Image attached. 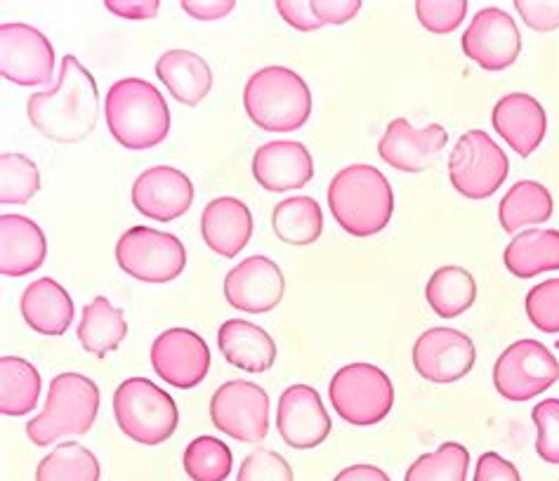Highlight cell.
Segmentation results:
<instances>
[{"mask_svg": "<svg viewBox=\"0 0 559 481\" xmlns=\"http://www.w3.org/2000/svg\"><path fill=\"white\" fill-rule=\"evenodd\" d=\"M473 481H522V474L514 468V462L496 454V450H489V454L479 456Z\"/></svg>", "mask_w": 559, "mask_h": 481, "instance_id": "cell-43", "label": "cell"}, {"mask_svg": "<svg viewBox=\"0 0 559 481\" xmlns=\"http://www.w3.org/2000/svg\"><path fill=\"white\" fill-rule=\"evenodd\" d=\"M99 477L97 456L76 442L57 444L36 468V481H99Z\"/></svg>", "mask_w": 559, "mask_h": 481, "instance_id": "cell-33", "label": "cell"}, {"mask_svg": "<svg viewBox=\"0 0 559 481\" xmlns=\"http://www.w3.org/2000/svg\"><path fill=\"white\" fill-rule=\"evenodd\" d=\"M119 267L144 284L175 281L187 267V251L182 241L152 227H130L116 243Z\"/></svg>", "mask_w": 559, "mask_h": 481, "instance_id": "cell-9", "label": "cell"}, {"mask_svg": "<svg viewBox=\"0 0 559 481\" xmlns=\"http://www.w3.org/2000/svg\"><path fill=\"white\" fill-rule=\"evenodd\" d=\"M514 10L534 32L548 34L559 28V0H514Z\"/></svg>", "mask_w": 559, "mask_h": 481, "instance_id": "cell-41", "label": "cell"}, {"mask_svg": "<svg viewBox=\"0 0 559 481\" xmlns=\"http://www.w3.org/2000/svg\"><path fill=\"white\" fill-rule=\"evenodd\" d=\"M180 8L189 17L201 22H215L219 17H227V14L237 8V3H234V0H182Z\"/></svg>", "mask_w": 559, "mask_h": 481, "instance_id": "cell-45", "label": "cell"}, {"mask_svg": "<svg viewBox=\"0 0 559 481\" xmlns=\"http://www.w3.org/2000/svg\"><path fill=\"white\" fill-rule=\"evenodd\" d=\"M331 428V416L314 387L290 385L282 392L276 406V430L284 444L296 450L317 448L329 440Z\"/></svg>", "mask_w": 559, "mask_h": 481, "instance_id": "cell-16", "label": "cell"}, {"mask_svg": "<svg viewBox=\"0 0 559 481\" xmlns=\"http://www.w3.org/2000/svg\"><path fill=\"white\" fill-rule=\"evenodd\" d=\"M416 14L430 34H451L465 22L467 0H418Z\"/></svg>", "mask_w": 559, "mask_h": 481, "instance_id": "cell-39", "label": "cell"}, {"mask_svg": "<svg viewBox=\"0 0 559 481\" xmlns=\"http://www.w3.org/2000/svg\"><path fill=\"white\" fill-rule=\"evenodd\" d=\"M555 349H559V340H557V342H555Z\"/></svg>", "mask_w": 559, "mask_h": 481, "instance_id": "cell-48", "label": "cell"}, {"mask_svg": "<svg viewBox=\"0 0 559 481\" xmlns=\"http://www.w3.org/2000/svg\"><path fill=\"white\" fill-rule=\"evenodd\" d=\"M0 74L5 81L34 87L55 79V48L36 26L8 22L0 26Z\"/></svg>", "mask_w": 559, "mask_h": 481, "instance_id": "cell-12", "label": "cell"}, {"mask_svg": "<svg viewBox=\"0 0 559 481\" xmlns=\"http://www.w3.org/2000/svg\"><path fill=\"white\" fill-rule=\"evenodd\" d=\"M411 359H414V369L423 381L449 385L463 381L475 369L477 349L463 330L437 326L420 335Z\"/></svg>", "mask_w": 559, "mask_h": 481, "instance_id": "cell-13", "label": "cell"}, {"mask_svg": "<svg viewBox=\"0 0 559 481\" xmlns=\"http://www.w3.org/2000/svg\"><path fill=\"white\" fill-rule=\"evenodd\" d=\"M156 76L170 95L187 107H197L209 97L213 87V71L201 55L191 50H168L156 60Z\"/></svg>", "mask_w": 559, "mask_h": 481, "instance_id": "cell-26", "label": "cell"}, {"mask_svg": "<svg viewBox=\"0 0 559 481\" xmlns=\"http://www.w3.org/2000/svg\"><path fill=\"white\" fill-rule=\"evenodd\" d=\"M496 133L522 158L532 156L548 133V116L540 101L526 93H510L491 111Z\"/></svg>", "mask_w": 559, "mask_h": 481, "instance_id": "cell-21", "label": "cell"}, {"mask_svg": "<svg viewBox=\"0 0 559 481\" xmlns=\"http://www.w3.org/2000/svg\"><path fill=\"white\" fill-rule=\"evenodd\" d=\"M503 262L518 279L559 272V229H526L506 245Z\"/></svg>", "mask_w": 559, "mask_h": 481, "instance_id": "cell-27", "label": "cell"}, {"mask_svg": "<svg viewBox=\"0 0 559 481\" xmlns=\"http://www.w3.org/2000/svg\"><path fill=\"white\" fill-rule=\"evenodd\" d=\"M447 142L444 125L430 123L418 130L408 119H394L378 142V154L394 170L423 172L435 164V156L447 147Z\"/></svg>", "mask_w": 559, "mask_h": 481, "instance_id": "cell-19", "label": "cell"}, {"mask_svg": "<svg viewBox=\"0 0 559 481\" xmlns=\"http://www.w3.org/2000/svg\"><path fill=\"white\" fill-rule=\"evenodd\" d=\"M359 10H361L359 0H312V12L321 22V26L345 24L349 20H355Z\"/></svg>", "mask_w": 559, "mask_h": 481, "instance_id": "cell-44", "label": "cell"}, {"mask_svg": "<svg viewBox=\"0 0 559 481\" xmlns=\"http://www.w3.org/2000/svg\"><path fill=\"white\" fill-rule=\"evenodd\" d=\"M286 279L282 267L264 255H250L225 276V300L234 310L267 314L284 300Z\"/></svg>", "mask_w": 559, "mask_h": 481, "instance_id": "cell-17", "label": "cell"}, {"mask_svg": "<svg viewBox=\"0 0 559 481\" xmlns=\"http://www.w3.org/2000/svg\"><path fill=\"white\" fill-rule=\"evenodd\" d=\"M40 189V170L24 154L0 156V203H28Z\"/></svg>", "mask_w": 559, "mask_h": 481, "instance_id": "cell-36", "label": "cell"}, {"mask_svg": "<svg viewBox=\"0 0 559 481\" xmlns=\"http://www.w3.org/2000/svg\"><path fill=\"white\" fill-rule=\"evenodd\" d=\"M201 237L213 253L237 257L253 237V215L239 199H213L201 213Z\"/></svg>", "mask_w": 559, "mask_h": 481, "instance_id": "cell-22", "label": "cell"}, {"mask_svg": "<svg viewBox=\"0 0 559 481\" xmlns=\"http://www.w3.org/2000/svg\"><path fill=\"white\" fill-rule=\"evenodd\" d=\"M552 211L555 203L548 187H543L534 180H522L500 199L498 220L508 235H518L522 227L548 223L552 217Z\"/></svg>", "mask_w": 559, "mask_h": 481, "instance_id": "cell-29", "label": "cell"}, {"mask_svg": "<svg viewBox=\"0 0 559 481\" xmlns=\"http://www.w3.org/2000/svg\"><path fill=\"white\" fill-rule=\"evenodd\" d=\"M99 413V387L83 373L52 377L43 411L26 422V436L36 446H50L62 436L93 430Z\"/></svg>", "mask_w": 559, "mask_h": 481, "instance_id": "cell-5", "label": "cell"}, {"mask_svg": "<svg viewBox=\"0 0 559 481\" xmlns=\"http://www.w3.org/2000/svg\"><path fill=\"white\" fill-rule=\"evenodd\" d=\"M46 255L48 239L32 217L0 215V274H32L43 267Z\"/></svg>", "mask_w": 559, "mask_h": 481, "instance_id": "cell-23", "label": "cell"}, {"mask_svg": "<svg viewBox=\"0 0 559 481\" xmlns=\"http://www.w3.org/2000/svg\"><path fill=\"white\" fill-rule=\"evenodd\" d=\"M272 229L288 245L317 243L323 231L321 206L312 196L284 199L272 211Z\"/></svg>", "mask_w": 559, "mask_h": 481, "instance_id": "cell-32", "label": "cell"}, {"mask_svg": "<svg viewBox=\"0 0 559 481\" xmlns=\"http://www.w3.org/2000/svg\"><path fill=\"white\" fill-rule=\"evenodd\" d=\"M276 12L282 14V20L296 28V32H319L321 22L312 12V0H276Z\"/></svg>", "mask_w": 559, "mask_h": 481, "instance_id": "cell-42", "label": "cell"}, {"mask_svg": "<svg viewBox=\"0 0 559 481\" xmlns=\"http://www.w3.org/2000/svg\"><path fill=\"white\" fill-rule=\"evenodd\" d=\"M425 300L441 318L461 316L477 300L475 276L459 265L439 267L425 286Z\"/></svg>", "mask_w": 559, "mask_h": 481, "instance_id": "cell-30", "label": "cell"}, {"mask_svg": "<svg viewBox=\"0 0 559 481\" xmlns=\"http://www.w3.org/2000/svg\"><path fill=\"white\" fill-rule=\"evenodd\" d=\"M253 178L267 192H293L314 178V158L302 142L274 140L253 154Z\"/></svg>", "mask_w": 559, "mask_h": 481, "instance_id": "cell-20", "label": "cell"}, {"mask_svg": "<svg viewBox=\"0 0 559 481\" xmlns=\"http://www.w3.org/2000/svg\"><path fill=\"white\" fill-rule=\"evenodd\" d=\"M463 55L484 71H506L518 62L522 36L512 14L500 8H484L463 34Z\"/></svg>", "mask_w": 559, "mask_h": 481, "instance_id": "cell-15", "label": "cell"}, {"mask_svg": "<svg viewBox=\"0 0 559 481\" xmlns=\"http://www.w3.org/2000/svg\"><path fill=\"white\" fill-rule=\"evenodd\" d=\"M105 8L123 20H152L158 14V0H105Z\"/></svg>", "mask_w": 559, "mask_h": 481, "instance_id": "cell-46", "label": "cell"}, {"mask_svg": "<svg viewBox=\"0 0 559 481\" xmlns=\"http://www.w3.org/2000/svg\"><path fill=\"white\" fill-rule=\"evenodd\" d=\"M469 450L459 442L441 444L408 465L404 481H467Z\"/></svg>", "mask_w": 559, "mask_h": 481, "instance_id": "cell-35", "label": "cell"}, {"mask_svg": "<svg viewBox=\"0 0 559 481\" xmlns=\"http://www.w3.org/2000/svg\"><path fill=\"white\" fill-rule=\"evenodd\" d=\"M40 397V373L22 357L0 359V413L22 418L32 413Z\"/></svg>", "mask_w": 559, "mask_h": 481, "instance_id": "cell-31", "label": "cell"}, {"mask_svg": "<svg viewBox=\"0 0 559 481\" xmlns=\"http://www.w3.org/2000/svg\"><path fill=\"white\" fill-rule=\"evenodd\" d=\"M237 481H296L288 460L272 448H255L241 462Z\"/></svg>", "mask_w": 559, "mask_h": 481, "instance_id": "cell-40", "label": "cell"}, {"mask_svg": "<svg viewBox=\"0 0 559 481\" xmlns=\"http://www.w3.org/2000/svg\"><path fill=\"white\" fill-rule=\"evenodd\" d=\"M152 369L178 389L199 387L211 369V349L197 330L168 328L152 345Z\"/></svg>", "mask_w": 559, "mask_h": 481, "instance_id": "cell-14", "label": "cell"}, {"mask_svg": "<svg viewBox=\"0 0 559 481\" xmlns=\"http://www.w3.org/2000/svg\"><path fill=\"white\" fill-rule=\"evenodd\" d=\"M333 411L355 428H371L385 420L394 406L390 375L373 363H347L331 377Z\"/></svg>", "mask_w": 559, "mask_h": 481, "instance_id": "cell-7", "label": "cell"}, {"mask_svg": "<svg viewBox=\"0 0 559 481\" xmlns=\"http://www.w3.org/2000/svg\"><path fill=\"white\" fill-rule=\"evenodd\" d=\"M524 310L538 330L559 333V279L540 281L528 290Z\"/></svg>", "mask_w": 559, "mask_h": 481, "instance_id": "cell-37", "label": "cell"}, {"mask_svg": "<svg viewBox=\"0 0 559 481\" xmlns=\"http://www.w3.org/2000/svg\"><path fill=\"white\" fill-rule=\"evenodd\" d=\"M76 333L87 354L105 359L126 340L128 321L126 314L119 308H114L105 296H97L91 304L83 308Z\"/></svg>", "mask_w": 559, "mask_h": 481, "instance_id": "cell-28", "label": "cell"}, {"mask_svg": "<svg viewBox=\"0 0 559 481\" xmlns=\"http://www.w3.org/2000/svg\"><path fill=\"white\" fill-rule=\"evenodd\" d=\"M326 199L333 220L357 239L380 235L394 213L390 180L378 168L366 164L347 166L337 172L329 184Z\"/></svg>", "mask_w": 559, "mask_h": 481, "instance_id": "cell-2", "label": "cell"}, {"mask_svg": "<svg viewBox=\"0 0 559 481\" xmlns=\"http://www.w3.org/2000/svg\"><path fill=\"white\" fill-rule=\"evenodd\" d=\"M217 347L227 363L246 373H264L276 361V342L262 326L229 318L217 330Z\"/></svg>", "mask_w": 559, "mask_h": 481, "instance_id": "cell-24", "label": "cell"}, {"mask_svg": "<svg viewBox=\"0 0 559 481\" xmlns=\"http://www.w3.org/2000/svg\"><path fill=\"white\" fill-rule=\"evenodd\" d=\"M107 128L126 149L158 147L170 133V109L156 85L144 79L116 81L105 101Z\"/></svg>", "mask_w": 559, "mask_h": 481, "instance_id": "cell-3", "label": "cell"}, {"mask_svg": "<svg viewBox=\"0 0 559 481\" xmlns=\"http://www.w3.org/2000/svg\"><path fill=\"white\" fill-rule=\"evenodd\" d=\"M26 326L40 335H64L73 321V300L67 288L55 279H38L28 284L20 300Z\"/></svg>", "mask_w": 559, "mask_h": 481, "instance_id": "cell-25", "label": "cell"}, {"mask_svg": "<svg viewBox=\"0 0 559 481\" xmlns=\"http://www.w3.org/2000/svg\"><path fill=\"white\" fill-rule=\"evenodd\" d=\"M182 468L191 481H225L234 468L231 448L217 436L201 434L187 444Z\"/></svg>", "mask_w": 559, "mask_h": 481, "instance_id": "cell-34", "label": "cell"}, {"mask_svg": "<svg viewBox=\"0 0 559 481\" xmlns=\"http://www.w3.org/2000/svg\"><path fill=\"white\" fill-rule=\"evenodd\" d=\"M26 116L43 137L60 144H79L93 133L99 116L95 76L76 57L67 55L57 85L26 101Z\"/></svg>", "mask_w": 559, "mask_h": 481, "instance_id": "cell-1", "label": "cell"}, {"mask_svg": "<svg viewBox=\"0 0 559 481\" xmlns=\"http://www.w3.org/2000/svg\"><path fill=\"white\" fill-rule=\"evenodd\" d=\"M510 160L484 130H467L449 156V180L469 201H484L503 187Z\"/></svg>", "mask_w": 559, "mask_h": 481, "instance_id": "cell-8", "label": "cell"}, {"mask_svg": "<svg viewBox=\"0 0 559 481\" xmlns=\"http://www.w3.org/2000/svg\"><path fill=\"white\" fill-rule=\"evenodd\" d=\"M213 425L243 444H260L270 432V397L250 381H229L211 397Z\"/></svg>", "mask_w": 559, "mask_h": 481, "instance_id": "cell-11", "label": "cell"}, {"mask_svg": "<svg viewBox=\"0 0 559 481\" xmlns=\"http://www.w3.org/2000/svg\"><path fill=\"white\" fill-rule=\"evenodd\" d=\"M536 454L543 462L559 465V399H543L534 406Z\"/></svg>", "mask_w": 559, "mask_h": 481, "instance_id": "cell-38", "label": "cell"}, {"mask_svg": "<svg viewBox=\"0 0 559 481\" xmlns=\"http://www.w3.org/2000/svg\"><path fill=\"white\" fill-rule=\"evenodd\" d=\"M194 203V184L180 168L154 166L132 182V206L156 223H173Z\"/></svg>", "mask_w": 559, "mask_h": 481, "instance_id": "cell-18", "label": "cell"}, {"mask_svg": "<svg viewBox=\"0 0 559 481\" xmlns=\"http://www.w3.org/2000/svg\"><path fill=\"white\" fill-rule=\"evenodd\" d=\"M333 481H392L385 470L376 468V465H349L343 472H337Z\"/></svg>", "mask_w": 559, "mask_h": 481, "instance_id": "cell-47", "label": "cell"}, {"mask_svg": "<svg viewBox=\"0 0 559 481\" xmlns=\"http://www.w3.org/2000/svg\"><path fill=\"white\" fill-rule=\"evenodd\" d=\"M114 416L128 440L142 446L168 442L180 425L178 404L146 377H128L116 387Z\"/></svg>", "mask_w": 559, "mask_h": 481, "instance_id": "cell-6", "label": "cell"}, {"mask_svg": "<svg viewBox=\"0 0 559 481\" xmlns=\"http://www.w3.org/2000/svg\"><path fill=\"white\" fill-rule=\"evenodd\" d=\"M559 381V361L538 340H518L493 363V387L503 399L522 404L540 397Z\"/></svg>", "mask_w": 559, "mask_h": 481, "instance_id": "cell-10", "label": "cell"}, {"mask_svg": "<svg viewBox=\"0 0 559 481\" xmlns=\"http://www.w3.org/2000/svg\"><path fill=\"white\" fill-rule=\"evenodd\" d=\"M248 119L267 133H293L312 116V91L288 67H264L243 87Z\"/></svg>", "mask_w": 559, "mask_h": 481, "instance_id": "cell-4", "label": "cell"}]
</instances>
